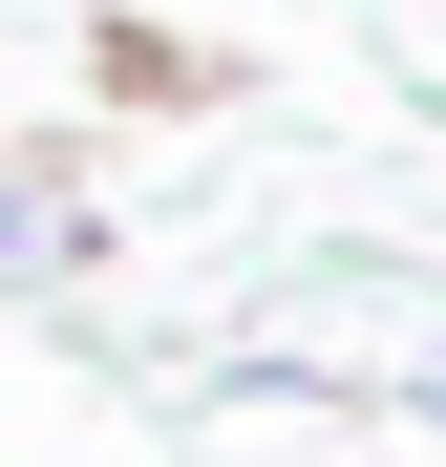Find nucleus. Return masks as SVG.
Listing matches in <instances>:
<instances>
[{"mask_svg":"<svg viewBox=\"0 0 446 467\" xmlns=\"http://www.w3.org/2000/svg\"><path fill=\"white\" fill-rule=\"evenodd\" d=\"M43 234H64V213H43V192H22V171H0V255H43Z\"/></svg>","mask_w":446,"mask_h":467,"instance_id":"nucleus-1","label":"nucleus"}]
</instances>
